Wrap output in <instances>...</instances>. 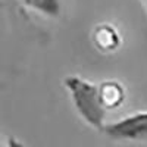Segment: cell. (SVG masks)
I'll use <instances>...</instances> for the list:
<instances>
[{"label": "cell", "mask_w": 147, "mask_h": 147, "mask_svg": "<svg viewBox=\"0 0 147 147\" xmlns=\"http://www.w3.org/2000/svg\"><path fill=\"white\" fill-rule=\"evenodd\" d=\"M63 85L80 118L91 128L103 131L107 109L102 100L100 84H94L78 75H69L65 78Z\"/></svg>", "instance_id": "cell-1"}, {"label": "cell", "mask_w": 147, "mask_h": 147, "mask_svg": "<svg viewBox=\"0 0 147 147\" xmlns=\"http://www.w3.org/2000/svg\"><path fill=\"white\" fill-rule=\"evenodd\" d=\"M102 132L116 141L147 143V110L131 113L106 124Z\"/></svg>", "instance_id": "cell-2"}, {"label": "cell", "mask_w": 147, "mask_h": 147, "mask_svg": "<svg viewBox=\"0 0 147 147\" xmlns=\"http://www.w3.org/2000/svg\"><path fill=\"white\" fill-rule=\"evenodd\" d=\"M100 93L107 110L119 107L125 100V90L118 81H103L100 84Z\"/></svg>", "instance_id": "cell-3"}, {"label": "cell", "mask_w": 147, "mask_h": 147, "mask_svg": "<svg viewBox=\"0 0 147 147\" xmlns=\"http://www.w3.org/2000/svg\"><path fill=\"white\" fill-rule=\"evenodd\" d=\"M19 2L28 7L30 10L46 18H57L62 12V3L60 0H19Z\"/></svg>", "instance_id": "cell-4"}, {"label": "cell", "mask_w": 147, "mask_h": 147, "mask_svg": "<svg viewBox=\"0 0 147 147\" xmlns=\"http://www.w3.org/2000/svg\"><path fill=\"white\" fill-rule=\"evenodd\" d=\"M94 44L103 52H110L118 47L119 44V35L115 28L110 25H99L94 30L93 35Z\"/></svg>", "instance_id": "cell-5"}]
</instances>
